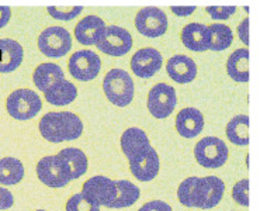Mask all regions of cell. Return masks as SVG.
<instances>
[{"label":"cell","mask_w":260,"mask_h":211,"mask_svg":"<svg viewBox=\"0 0 260 211\" xmlns=\"http://www.w3.org/2000/svg\"><path fill=\"white\" fill-rule=\"evenodd\" d=\"M225 192L224 182L217 176L188 177L177 190L179 201L190 208L208 210L219 204Z\"/></svg>","instance_id":"1"},{"label":"cell","mask_w":260,"mask_h":211,"mask_svg":"<svg viewBox=\"0 0 260 211\" xmlns=\"http://www.w3.org/2000/svg\"><path fill=\"white\" fill-rule=\"evenodd\" d=\"M38 128L44 138L54 144L75 141L83 134V123L71 111L47 113L40 120Z\"/></svg>","instance_id":"2"},{"label":"cell","mask_w":260,"mask_h":211,"mask_svg":"<svg viewBox=\"0 0 260 211\" xmlns=\"http://www.w3.org/2000/svg\"><path fill=\"white\" fill-rule=\"evenodd\" d=\"M104 95L117 107H125L134 99V82L124 69H111L103 80Z\"/></svg>","instance_id":"3"},{"label":"cell","mask_w":260,"mask_h":211,"mask_svg":"<svg viewBox=\"0 0 260 211\" xmlns=\"http://www.w3.org/2000/svg\"><path fill=\"white\" fill-rule=\"evenodd\" d=\"M6 107L13 118L20 121L34 118L43 107V102L34 91L18 89L7 97Z\"/></svg>","instance_id":"4"},{"label":"cell","mask_w":260,"mask_h":211,"mask_svg":"<svg viewBox=\"0 0 260 211\" xmlns=\"http://www.w3.org/2000/svg\"><path fill=\"white\" fill-rule=\"evenodd\" d=\"M228 155H230L228 146L218 137H206L199 141L194 148L196 161L203 168L207 169L221 168L226 162Z\"/></svg>","instance_id":"5"},{"label":"cell","mask_w":260,"mask_h":211,"mask_svg":"<svg viewBox=\"0 0 260 211\" xmlns=\"http://www.w3.org/2000/svg\"><path fill=\"white\" fill-rule=\"evenodd\" d=\"M37 176L48 187H63L73 180L67 163L58 155H49L40 159L37 165Z\"/></svg>","instance_id":"6"},{"label":"cell","mask_w":260,"mask_h":211,"mask_svg":"<svg viewBox=\"0 0 260 211\" xmlns=\"http://www.w3.org/2000/svg\"><path fill=\"white\" fill-rule=\"evenodd\" d=\"M38 48L48 58H62L72 48V36L63 27H49L38 37Z\"/></svg>","instance_id":"7"},{"label":"cell","mask_w":260,"mask_h":211,"mask_svg":"<svg viewBox=\"0 0 260 211\" xmlns=\"http://www.w3.org/2000/svg\"><path fill=\"white\" fill-rule=\"evenodd\" d=\"M176 92L168 83H157L148 95V109L155 118L169 117L176 107Z\"/></svg>","instance_id":"8"},{"label":"cell","mask_w":260,"mask_h":211,"mask_svg":"<svg viewBox=\"0 0 260 211\" xmlns=\"http://www.w3.org/2000/svg\"><path fill=\"white\" fill-rule=\"evenodd\" d=\"M96 47L106 55L122 56L128 54V51L133 47V37L122 27L109 25Z\"/></svg>","instance_id":"9"},{"label":"cell","mask_w":260,"mask_h":211,"mask_svg":"<svg viewBox=\"0 0 260 211\" xmlns=\"http://www.w3.org/2000/svg\"><path fill=\"white\" fill-rule=\"evenodd\" d=\"M102 68V61L99 55L90 49H82L71 56L69 72L73 78L80 82H89L96 78Z\"/></svg>","instance_id":"10"},{"label":"cell","mask_w":260,"mask_h":211,"mask_svg":"<svg viewBox=\"0 0 260 211\" xmlns=\"http://www.w3.org/2000/svg\"><path fill=\"white\" fill-rule=\"evenodd\" d=\"M135 27L142 36L156 38L168 30V17L157 7H144L135 16Z\"/></svg>","instance_id":"11"},{"label":"cell","mask_w":260,"mask_h":211,"mask_svg":"<svg viewBox=\"0 0 260 211\" xmlns=\"http://www.w3.org/2000/svg\"><path fill=\"white\" fill-rule=\"evenodd\" d=\"M82 192L99 205H104L110 208L115 199L117 187H115V182L109 177L94 176L85 182Z\"/></svg>","instance_id":"12"},{"label":"cell","mask_w":260,"mask_h":211,"mask_svg":"<svg viewBox=\"0 0 260 211\" xmlns=\"http://www.w3.org/2000/svg\"><path fill=\"white\" fill-rule=\"evenodd\" d=\"M164 58L155 48H142L134 54L131 59V69L138 78H152L162 68Z\"/></svg>","instance_id":"13"},{"label":"cell","mask_w":260,"mask_h":211,"mask_svg":"<svg viewBox=\"0 0 260 211\" xmlns=\"http://www.w3.org/2000/svg\"><path fill=\"white\" fill-rule=\"evenodd\" d=\"M159 168L160 161L153 148L139 157L129 159L131 173L141 182H151L152 179H155L159 173Z\"/></svg>","instance_id":"14"},{"label":"cell","mask_w":260,"mask_h":211,"mask_svg":"<svg viewBox=\"0 0 260 211\" xmlns=\"http://www.w3.org/2000/svg\"><path fill=\"white\" fill-rule=\"evenodd\" d=\"M106 23L97 16H86L82 21H79L75 27V37L83 45H97V42L102 40Z\"/></svg>","instance_id":"15"},{"label":"cell","mask_w":260,"mask_h":211,"mask_svg":"<svg viewBox=\"0 0 260 211\" xmlns=\"http://www.w3.org/2000/svg\"><path fill=\"white\" fill-rule=\"evenodd\" d=\"M166 71L172 80L180 84L190 83L197 76L196 62L186 55H173L166 64Z\"/></svg>","instance_id":"16"},{"label":"cell","mask_w":260,"mask_h":211,"mask_svg":"<svg viewBox=\"0 0 260 211\" xmlns=\"http://www.w3.org/2000/svg\"><path fill=\"white\" fill-rule=\"evenodd\" d=\"M182 42L184 47L194 52H203L210 49L211 34L208 27L200 23H190L182 31Z\"/></svg>","instance_id":"17"},{"label":"cell","mask_w":260,"mask_h":211,"mask_svg":"<svg viewBox=\"0 0 260 211\" xmlns=\"http://www.w3.org/2000/svg\"><path fill=\"white\" fill-rule=\"evenodd\" d=\"M204 128V117L197 109L187 107L176 117V130L184 138H196Z\"/></svg>","instance_id":"18"},{"label":"cell","mask_w":260,"mask_h":211,"mask_svg":"<svg viewBox=\"0 0 260 211\" xmlns=\"http://www.w3.org/2000/svg\"><path fill=\"white\" fill-rule=\"evenodd\" d=\"M151 142L149 138L142 130L139 128H128L121 137V149L124 155L129 159L137 158L142 154H145L151 149Z\"/></svg>","instance_id":"19"},{"label":"cell","mask_w":260,"mask_h":211,"mask_svg":"<svg viewBox=\"0 0 260 211\" xmlns=\"http://www.w3.org/2000/svg\"><path fill=\"white\" fill-rule=\"evenodd\" d=\"M23 47L14 40H0V72L9 73L16 71L23 62Z\"/></svg>","instance_id":"20"},{"label":"cell","mask_w":260,"mask_h":211,"mask_svg":"<svg viewBox=\"0 0 260 211\" xmlns=\"http://www.w3.org/2000/svg\"><path fill=\"white\" fill-rule=\"evenodd\" d=\"M44 95L45 100L52 106H68L78 97V89L72 82L62 79L44 92Z\"/></svg>","instance_id":"21"},{"label":"cell","mask_w":260,"mask_h":211,"mask_svg":"<svg viewBox=\"0 0 260 211\" xmlns=\"http://www.w3.org/2000/svg\"><path fill=\"white\" fill-rule=\"evenodd\" d=\"M226 72L235 82L249 80V49L239 48L230 55L226 62Z\"/></svg>","instance_id":"22"},{"label":"cell","mask_w":260,"mask_h":211,"mask_svg":"<svg viewBox=\"0 0 260 211\" xmlns=\"http://www.w3.org/2000/svg\"><path fill=\"white\" fill-rule=\"evenodd\" d=\"M62 79H65V75L61 67H58L56 64H41L40 67H37L32 75L34 84L41 92H47L52 84Z\"/></svg>","instance_id":"23"},{"label":"cell","mask_w":260,"mask_h":211,"mask_svg":"<svg viewBox=\"0 0 260 211\" xmlns=\"http://www.w3.org/2000/svg\"><path fill=\"white\" fill-rule=\"evenodd\" d=\"M24 177V166L18 159L6 157L0 159V185L13 186Z\"/></svg>","instance_id":"24"},{"label":"cell","mask_w":260,"mask_h":211,"mask_svg":"<svg viewBox=\"0 0 260 211\" xmlns=\"http://www.w3.org/2000/svg\"><path fill=\"white\" fill-rule=\"evenodd\" d=\"M58 157L67 163V166L71 170L73 180L79 179L80 176H83L86 173V170H87V157H86L83 151H80L78 148H65L58 154Z\"/></svg>","instance_id":"25"},{"label":"cell","mask_w":260,"mask_h":211,"mask_svg":"<svg viewBox=\"0 0 260 211\" xmlns=\"http://www.w3.org/2000/svg\"><path fill=\"white\" fill-rule=\"evenodd\" d=\"M115 199L110 208H124L128 205H133L137 203L141 196V190L138 186H135L133 182L129 180H117L115 182Z\"/></svg>","instance_id":"26"},{"label":"cell","mask_w":260,"mask_h":211,"mask_svg":"<svg viewBox=\"0 0 260 211\" xmlns=\"http://www.w3.org/2000/svg\"><path fill=\"white\" fill-rule=\"evenodd\" d=\"M226 137L232 144L239 146L249 145V117L239 114L234 117L226 126Z\"/></svg>","instance_id":"27"},{"label":"cell","mask_w":260,"mask_h":211,"mask_svg":"<svg viewBox=\"0 0 260 211\" xmlns=\"http://www.w3.org/2000/svg\"><path fill=\"white\" fill-rule=\"evenodd\" d=\"M208 30L211 34V44H210L211 51H224V49L230 48L231 44L234 41V33L228 25L214 23V24L208 25Z\"/></svg>","instance_id":"28"},{"label":"cell","mask_w":260,"mask_h":211,"mask_svg":"<svg viewBox=\"0 0 260 211\" xmlns=\"http://www.w3.org/2000/svg\"><path fill=\"white\" fill-rule=\"evenodd\" d=\"M67 211H100V205L80 192L68 200Z\"/></svg>","instance_id":"29"},{"label":"cell","mask_w":260,"mask_h":211,"mask_svg":"<svg viewBox=\"0 0 260 211\" xmlns=\"http://www.w3.org/2000/svg\"><path fill=\"white\" fill-rule=\"evenodd\" d=\"M48 14L51 17H54L55 20H61V21H69L73 20L75 17H78L79 14L82 13L83 7L76 6V7H55L51 6L47 9Z\"/></svg>","instance_id":"30"},{"label":"cell","mask_w":260,"mask_h":211,"mask_svg":"<svg viewBox=\"0 0 260 211\" xmlns=\"http://www.w3.org/2000/svg\"><path fill=\"white\" fill-rule=\"evenodd\" d=\"M232 197L238 204L249 205V180L248 179H242L236 183L234 189H232Z\"/></svg>","instance_id":"31"},{"label":"cell","mask_w":260,"mask_h":211,"mask_svg":"<svg viewBox=\"0 0 260 211\" xmlns=\"http://www.w3.org/2000/svg\"><path fill=\"white\" fill-rule=\"evenodd\" d=\"M212 20H228L236 12L235 6H210L206 9Z\"/></svg>","instance_id":"32"},{"label":"cell","mask_w":260,"mask_h":211,"mask_svg":"<svg viewBox=\"0 0 260 211\" xmlns=\"http://www.w3.org/2000/svg\"><path fill=\"white\" fill-rule=\"evenodd\" d=\"M138 211H172V207L165 201L153 200V201H149V203L142 205Z\"/></svg>","instance_id":"33"},{"label":"cell","mask_w":260,"mask_h":211,"mask_svg":"<svg viewBox=\"0 0 260 211\" xmlns=\"http://www.w3.org/2000/svg\"><path fill=\"white\" fill-rule=\"evenodd\" d=\"M14 204V197L10 190L0 187V210H7Z\"/></svg>","instance_id":"34"},{"label":"cell","mask_w":260,"mask_h":211,"mask_svg":"<svg viewBox=\"0 0 260 211\" xmlns=\"http://www.w3.org/2000/svg\"><path fill=\"white\" fill-rule=\"evenodd\" d=\"M238 36L245 45H249V18H245L242 23L238 25Z\"/></svg>","instance_id":"35"},{"label":"cell","mask_w":260,"mask_h":211,"mask_svg":"<svg viewBox=\"0 0 260 211\" xmlns=\"http://www.w3.org/2000/svg\"><path fill=\"white\" fill-rule=\"evenodd\" d=\"M170 10H172V13H173V14L179 16V17H186V16L193 14L194 10H196V6H188V7L172 6L170 7Z\"/></svg>","instance_id":"36"},{"label":"cell","mask_w":260,"mask_h":211,"mask_svg":"<svg viewBox=\"0 0 260 211\" xmlns=\"http://www.w3.org/2000/svg\"><path fill=\"white\" fill-rule=\"evenodd\" d=\"M12 17V9L7 6H0V28L6 27Z\"/></svg>","instance_id":"37"},{"label":"cell","mask_w":260,"mask_h":211,"mask_svg":"<svg viewBox=\"0 0 260 211\" xmlns=\"http://www.w3.org/2000/svg\"><path fill=\"white\" fill-rule=\"evenodd\" d=\"M37 211H45V210H37Z\"/></svg>","instance_id":"38"}]
</instances>
